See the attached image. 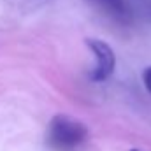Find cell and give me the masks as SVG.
<instances>
[{"label":"cell","mask_w":151,"mask_h":151,"mask_svg":"<svg viewBox=\"0 0 151 151\" xmlns=\"http://www.w3.org/2000/svg\"><path fill=\"white\" fill-rule=\"evenodd\" d=\"M132 151H139V150H132Z\"/></svg>","instance_id":"5b68a950"},{"label":"cell","mask_w":151,"mask_h":151,"mask_svg":"<svg viewBox=\"0 0 151 151\" xmlns=\"http://www.w3.org/2000/svg\"><path fill=\"white\" fill-rule=\"evenodd\" d=\"M86 135H88V130L79 119L67 114H56L51 118L47 125L46 141L53 150L69 151L83 144Z\"/></svg>","instance_id":"6da1fadb"},{"label":"cell","mask_w":151,"mask_h":151,"mask_svg":"<svg viewBox=\"0 0 151 151\" xmlns=\"http://www.w3.org/2000/svg\"><path fill=\"white\" fill-rule=\"evenodd\" d=\"M86 46L95 58V65L90 72V79L95 83H102L116 69V55L113 47L102 39H86Z\"/></svg>","instance_id":"7a4b0ae2"},{"label":"cell","mask_w":151,"mask_h":151,"mask_svg":"<svg viewBox=\"0 0 151 151\" xmlns=\"http://www.w3.org/2000/svg\"><path fill=\"white\" fill-rule=\"evenodd\" d=\"M93 9H97L106 18L113 19L119 25H130L132 23V11L127 4V0H84Z\"/></svg>","instance_id":"3957f363"},{"label":"cell","mask_w":151,"mask_h":151,"mask_svg":"<svg viewBox=\"0 0 151 151\" xmlns=\"http://www.w3.org/2000/svg\"><path fill=\"white\" fill-rule=\"evenodd\" d=\"M142 83H144L146 90L151 93V65L148 69H144V72H142Z\"/></svg>","instance_id":"277c9868"}]
</instances>
